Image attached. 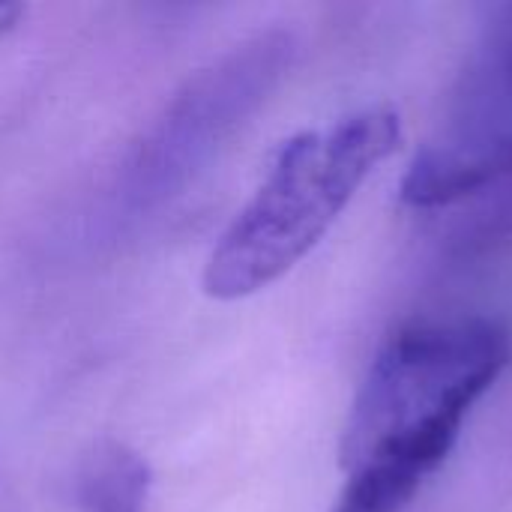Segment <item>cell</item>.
Instances as JSON below:
<instances>
[{
  "instance_id": "cell-6",
  "label": "cell",
  "mask_w": 512,
  "mask_h": 512,
  "mask_svg": "<svg viewBox=\"0 0 512 512\" xmlns=\"http://www.w3.org/2000/svg\"><path fill=\"white\" fill-rule=\"evenodd\" d=\"M420 480L402 471L363 468L351 471L333 512H402L408 501L420 492Z\"/></svg>"
},
{
  "instance_id": "cell-4",
  "label": "cell",
  "mask_w": 512,
  "mask_h": 512,
  "mask_svg": "<svg viewBox=\"0 0 512 512\" xmlns=\"http://www.w3.org/2000/svg\"><path fill=\"white\" fill-rule=\"evenodd\" d=\"M512 174V3L495 6L450 105L402 177L411 207L456 204Z\"/></svg>"
},
{
  "instance_id": "cell-3",
  "label": "cell",
  "mask_w": 512,
  "mask_h": 512,
  "mask_svg": "<svg viewBox=\"0 0 512 512\" xmlns=\"http://www.w3.org/2000/svg\"><path fill=\"white\" fill-rule=\"evenodd\" d=\"M291 57V33L270 30L189 78L135 144L126 195L138 204H153L183 189L267 99L291 66Z\"/></svg>"
},
{
  "instance_id": "cell-5",
  "label": "cell",
  "mask_w": 512,
  "mask_h": 512,
  "mask_svg": "<svg viewBox=\"0 0 512 512\" xmlns=\"http://www.w3.org/2000/svg\"><path fill=\"white\" fill-rule=\"evenodd\" d=\"M153 489L150 462L123 441H99L75 477L78 512H147Z\"/></svg>"
},
{
  "instance_id": "cell-7",
  "label": "cell",
  "mask_w": 512,
  "mask_h": 512,
  "mask_svg": "<svg viewBox=\"0 0 512 512\" xmlns=\"http://www.w3.org/2000/svg\"><path fill=\"white\" fill-rule=\"evenodd\" d=\"M21 15H24V9L18 3H0V39L18 24Z\"/></svg>"
},
{
  "instance_id": "cell-2",
  "label": "cell",
  "mask_w": 512,
  "mask_h": 512,
  "mask_svg": "<svg viewBox=\"0 0 512 512\" xmlns=\"http://www.w3.org/2000/svg\"><path fill=\"white\" fill-rule=\"evenodd\" d=\"M399 144L402 120L390 105L288 138L252 201L213 246L204 294L234 303L279 282L324 240L354 192Z\"/></svg>"
},
{
  "instance_id": "cell-1",
  "label": "cell",
  "mask_w": 512,
  "mask_h": 512,
  "mask_svg": "<svg viewBox=\"0 0 512 512\" xmlns=\"http://www.w3.org/2000/svg\"><path fill=\"white\" fill-rule=\"evenodd\" d=\"M510 357L507 330L486 318L402 327L372 360L351 405L342 432L345 474L387 468L426 480Z\"/></svg>"
}]
</instances>
